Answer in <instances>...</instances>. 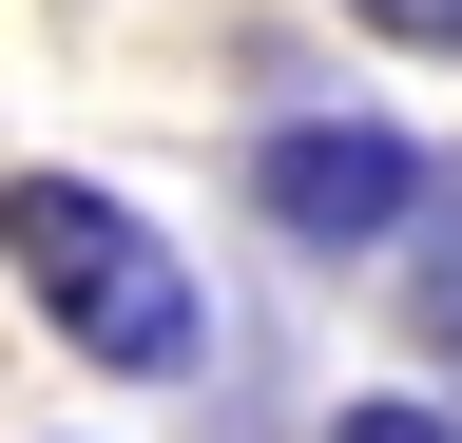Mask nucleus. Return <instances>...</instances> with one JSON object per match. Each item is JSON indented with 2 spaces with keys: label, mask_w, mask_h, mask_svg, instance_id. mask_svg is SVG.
I'll return each instance as SVG.
<instances>
[{
  "label": "nucleus",
  "mask_w": 462,
  "mask_h": 443,
  "mask_svg": "<svg viewBox=\"0 0 462 443\" xmlns=\"http://www.w3.org/2000/svg\"><path fill=\"white\" fill-rule=\"evenodd\" d=\"M309 443H462V405H443V385H346Z\"/></svg>",
  "instance_id": "3"
},
{
  "label": "nucleus",
  "mask_w": 462,
  "mask_h": 443,
  "mask_svg": "<svg viewBox=\"0 0 462 443\" xmlns=\"http://www.w3.org/2000/svg\"><path fill=\"white\" fill-rule=\"evenodd\" d=\"M443 347H462V270H443Z\"/></svg>",
  "instance_id": "5"
},
{
  "label": "nucleus",
  "mask_w": 462,
  "mask_h": 443,
  "mask_svg": "<svg viewBox=\"0 0 462 443\" xmlns=\"http://www.w3.org/2000/svg\"><path fill=\"white\" fill-rule=\"evenodd\" d=\"M328 20H346V39H385V59H424V78L462 59V0H328Z\"/></svg>",
  "instance_id": "4"
},
{
  "label": "nucleus",
  "mask_w": 462,
  "mask_h": 443,
  "mask_svg": "<svg viewBox=\"0 0 462 443\" xmlns=\"http://www.w3.org/2000/svg\"><path fill=\"white\" fill-rule=\"evenodd\" d=\"M443 193H462V174H443L404 116H366V97H309V116H270V135H251V212H270V251H309V270L404 251Z\"/></svg>",
  "instance_id": "2"
},
{
  "label": "nucleus",
  "mask_w": 462,
  "mask_h": 443,
  "mask_svg": "<svg viewBox=\"0 0 462 443\" xmlns=\"http://www.w3.org/2000/svg\"><path fill=\"white\" fill-rule=\"evenodd\" d=\"M0 270H20L39 347H78L97 385H212L231 366L212 270L173 251L116 174H78V154H20V174H0Z\"/></svg>",
  "instance_id": "1"
}]
</instances>
